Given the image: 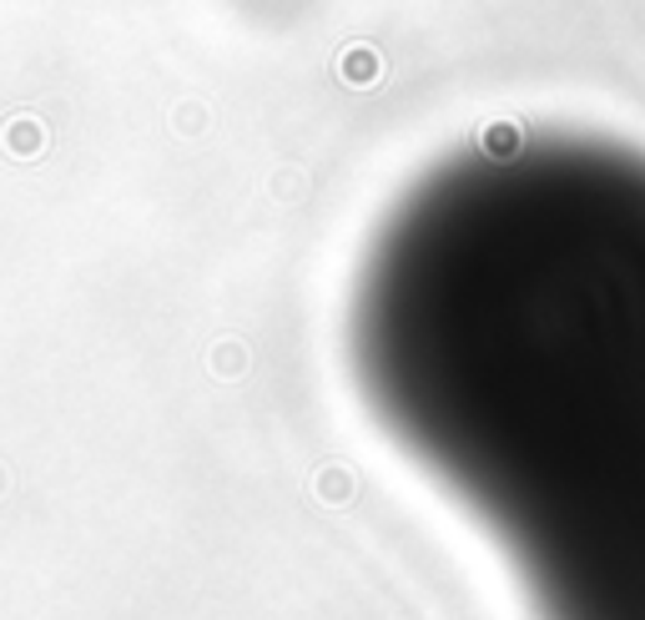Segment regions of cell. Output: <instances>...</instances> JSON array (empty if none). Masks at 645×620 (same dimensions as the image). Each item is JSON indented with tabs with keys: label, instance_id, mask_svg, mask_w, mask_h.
<instances>
[{
	"label": "cell",
	"instance_id": "obj_1",
	"mask_svg": "<svg viewBox=\"0 0 645 620\" xmlns=\"http://www.w3.org/2000/svg\"><path fill=\"white\" fill-rule=\"evenodd\" d=\"M349 369L535 620H645V147L494 131L439 157L359 258Z\"/></svg>",
	"mask_w": 645,
	"mask_h": 620
}]
</instances>
